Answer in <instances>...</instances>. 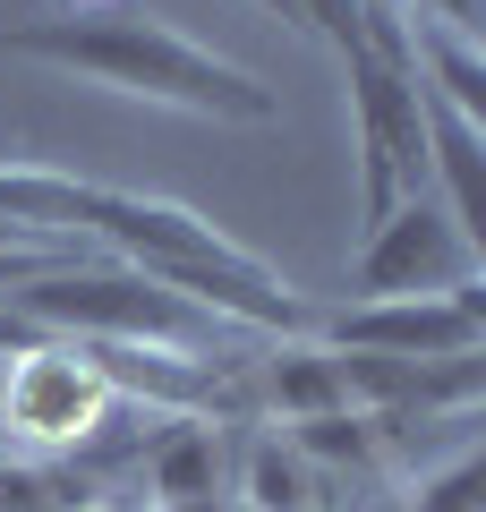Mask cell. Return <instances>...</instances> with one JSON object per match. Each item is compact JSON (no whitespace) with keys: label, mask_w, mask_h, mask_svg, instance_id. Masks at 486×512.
<instances>
[{"label":"cell","mask_w":486,"mask_h":512,"mask_svg":"<svg viewBox=\"0 0 486 512\" xmlns=\"http://www.w3.org/2000/svg\"><path fill=\"white\" fill-rule=\"evenodd\" d=\"M256 9H265V18H282V26H299V9H290V0H256Z\"/></svg>","instance_id":"obj_18"},{"label":"cell","mask_w":486,"mask_h":512,"mask_svg":"<svg viewBox=\"0 0 486 512\" xmlns=\"http://www.w3.org/2000/svg\"><path fill=\"white\" fill-rule=\"evenodd\" d=\"M111 402H120V384L103 376L94 342H69V333L18 350V367L0 376V427H9L18 444H35V453H60V444L103 436Z\"/></svg>","instance_id":"obj_5"},{"label":"cell","mask_w":486,"mask_h":512,"mask_svg":"<svg viewBox=\"0 0 486 512\" xmlns=\"http://www.w3.org/2000/svg\"><path fill=\"white\" fill-rule=\"evenodd\" d=\"M478 274H486V248L452 231V214L435 197H410L350 256V299H452Z\"/></svg>","instance_id":"obj_7"},{"label":"cell","mask_w":486,"mask_h":512,"mask_svg":"<svg viewBox=\"0 0 486 512\" xmlns=\"http://www.w3.org/2000/svg\"><path fill=\"white\" fill-rule=\"evenodd\" d=\"M145 478H154V495H162V512H197V504H214L222 495V436L214 427H171V436L154 444V461H145Z\"/></svg>","instance_id":"obj_11"},{"label":"cell","mask_w":486,"mask_h":512,"mask_svg":"<svg viewBox=\"0 0 486 512\" xmlns=\"http://www.w3.org/2000/svg\"><path fill=\"white\" fill-rule=\"evenodd\" d=\"M359 9H376V18H410V0H359Z\"/></svg>","instance_id":"obj_17"},{"label":"cell","mask_w":486,"mask_h":512,"mask_svg":"<svg viewBox=\"0 0 486 512\" xmlns=\"http://www.w3.org/2000/svg\"><path fill=\"white\" fill-rule=\"evenodd\" d=\"M18 248H26V239L9 231V222H0V256H18ZM35 256H86V248H35Z\"/></svg>","instance_id":"obj_16"},{"label":"cell","mask_w":486,"mask_h":512,"mask_svg":"<svg viewBox=\"0 0 486 512\" xmlns=\"http://www.w3.org/2000/svg\"><path fill=\"white\" fill-rule=\"evenodd\" d=\"M350 86V137H359V222L376 231L384 214H401L410 197H427V86L418 60L393 52H342Z\"/></svg>","instance_id":"obj_4"},{"label":"cell","mask_w":486,"mask_h":512,"mask_svg":"<svg viewBox=\"0 0 486 512\" xmlns=\"http://www.w3.org/2000/svg\"><path fill=\"white\" fill-rule=\"evenodd\" d=\"M86 504V487L60 470H43V461H0V512H77Z\"/></svg>","instance_id":"obj_13"},{"label":"cell","mask_w":486,"mask_h":512,"mask_svg":"<svg viewBox=\"0 0 486 512\" xmlns=\"http://www.w3.org/2000/svg\"><path fill=\"white\" fill-rule=\"evenodd\" d=\"M410 512H486V461L461 453L452 470H435L427 487L410 495Z\"/></svg>","instance_id":"obj_14"},{"label":"cell","mask_w":486,"mask_h":512,"mask_svg":"<svg viewBox=\"0 0 486 512\" xmlns=\"http://www.w3.org/2000/svg\"><path fill=\"white\" fill-rule=\"evenodd\" d=\"M0 52L35 60V69H60L77 86L128 94V103H162V111H197V120H239L265 128L273 86L239 60H222L214 43H188L180 26L137 18V9H69V18H26L0 26Z\"/></svg>","instance_id":"obj_1"},{"label":"cell","mask_w":486,"mask_h":512,"mask_svg":"<svg viewBox=\"0 0 486 512\" xmlns=\"http://www.w3.org/2000/svg\"><path fill=\"white\" fill-rule=\"evenodd\" d=\"M69 9H111V0H69Z\"/></svg>","instance_id":"obj_19"},{"label":"cell","mask_w":486,"mask_h":512,"mask_svg":"<svg viewBox=\"0 0 486 512\" xmlns=\"http://www.w3.org/2000/svg\"><path fill=\"white\" fill-rule=\"evenodd\" d=\"M265 402L282 410L290 427H299V419H324V410H350L342 359H333V350H316V342H282V350L265 359Z\"/></svg>","instance_id":"obj_12"},{"label":"cell","mask_w":486,"mask_h":512,"mask_svg":"<svg viewBox=\"0 0 486 512\" xmlns=\"http://www.w3.org/2000/svg\"><path fill=\"white\" fill-rule=\"evenodd\" d=\"M18 325H52L69 342H111V350H180V359H214L222 316H205L197 299H180L154 274H86V265H60L9 291Z\"/></svg>","instance_id":"obj_3"},{"label":"cell","mask_w":486,"mask_h":512,"mask_svg":"<svg viewBox=\"0 0 486 512\" xmlns=\"http://www.w3.org/2000/svg\"><path fill=\"white\" fill-rule=\"evenodd\" d=\"M86 239L120 248L137 274L171 282L180 299H197V308L222 316L231 333H307V316H316L265 256H248L231 231H214L205 214H188V205H171V197L86 188Z\"/></svg>","instance_id":"obj_2"},{"label":"cell","mask_w":486,"mask_h":512,"mask_svg":"<svg viewBox=\"0 0 486 512\" xmlns=\"http://www.w3.org/2000/svg\"><path fill=\"white\" fill-rule=\"evenodd\" d=\"M77 512H111V504H77Z\"/></svg>","instance_id":"obj_20"},{"label":"cell","mask_w":486,"mask_h":512,"mask_svg":"<svg viewBox=\"0 0 486 512\" xmlns=\"http://www.w3.org/2000/svg\"><path fill=\"white\" fill-rule=\"evenodd\" d=\"M299 9V26L307 35H324L333 52H359V35H367V9L359 0H290Z\"/></svg>","instance_id":"obj_15"},{"label":"cell","mask_w":486,"mask_h":512,"mask_svg":"<svg viewBox=\"0 0 486 512\" xmlns=\"http://www.w3.org/2000/svg\"><path fill=\"white\" fill-rule=\"evenodd\" d=\"M239 512H350V495L333 487L282 427H265V436H248V453H239Z\"/></svg>","instance_id":"obj_9"},{"label":"cell","mask_w":486,"mask_h":512,"mask_svg":"<svg viewBox=\"0 0 486 512\" xmlns=\"http://www.w3.org/2000/svg\"><path fill=\"white\" fill-rule=\"evenodd\" d=\"M290 444H299V453L316 461L350 504H359L367 487L393 478V427L367 419V410H324V419H299V427H290Z\"/></svg>","instance_id":"obj_10"},{"label":"cell","mask_w":486,"mask_h":512,"mask_svg":"<svg viewBox=\"0 0 486 512\" xmlns=\"http://www.w3.org/2000/svg\"><path fill=\"white\" fill-rule=\"evenodd\" d=\"M307 333L333 359H478L486 299H478V282L452 299H350V308L307 316Z\"/></svg>","instance_id":"obj_6"},{"label":"cell","mask_w":486,"mask_h":512,"mask_svg":"<svg viewBox=\"0 0 486 512\" xmlns=\"http://www.w3.org/2000/svg\"><path fill=\"white\" fill-rule=\"evenodd\" d=\"M342 393H350V410H367V419H384L401 436L410 419L478 402L486 359H342Z\"/></svg>","instance_id":"obj_8"}]
</instances>
